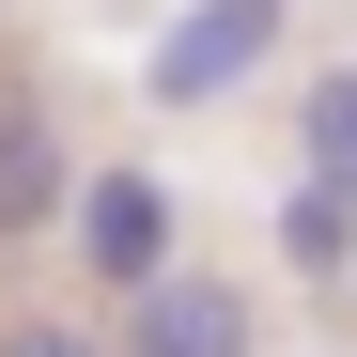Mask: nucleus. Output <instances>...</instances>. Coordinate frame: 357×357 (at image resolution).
Instances as JSON below:
<instances>
[{
  "label": "nucleus",
  "instance_id": "nucleus-1",
  "mask_svg": "<svg viewBox=\"0 0 357 357\" xmlns=\"http://www.w3.org/2000/svg\"><path fill=\"white\" fill-rule=\"evenodd\" d=\"M264 47H280V0H187L171 47H155V109H218V93H249Z\"/></svg>",
  "mask_w": 357,
  "mask_h": 357
},
{
  "label": "nucleus",
  "instance_id": "nucleus-2",
  "mask_svg": "<svg viewBox=\"0 0 357 357\" xmlns=\"http://www.w3.org/2000/svg\"><path fill=\"white\" fill-rule=\"evenodd\" d=\"M249 342H264L249 295L202 280V264H155V280L125 295V357H249Z\"/></svg>",
  "mask_w": 357,
  "mask_h": 357
},
{
  "label": "nucleus",
  "instance_id": "nucleus-3",
  "mask_svg": "<svg viewBox=\"0 0 357 357\" xmlns=\"http://www.w3.org/2000/svg\"><path fill=\"white\" fill-rule=\"evenodd\" d=\"M78 264H93L109 295H140V280L171 264V202H155V171H93V187H78Z\"/></svg>",
  "mask_w": 357,
  "mask_h": 357
},
{
  "label": "nucleus",
  "instance_id": "nucleus-4",
  "mask_svg": "<svg viewBox=\"0 0 357 357\" xmlns=\"http://www.w3.org/2000/svg\"><path fill=\"white\" fill-rule=\"evenodd\" d=\"M63 202H78V171H63V140H47V109L0 93V233H47Z\"/></svg>",
  "mask_w": 357,
  "mask_h": 357
},
{
  "label": "nucleus",
  "instance_id": "nucleus-5",
  "mask_svg": "<svg viewBox=\"0 0 357 357\" xmlns=\"http://www.w3.org/2000/svg\"><path fill=\"white\" fill-rule=\"evenodd\" d=\"M311 187H357V78H311Z\"/></svg>",
  "mask_w": 357,
  "mask_h": 357
},
{
  "label": "nucleus",
  "instance_id": "nucleus-6",
  "mask_svg": "<svg viewBox=\"0 0 357 357\" xmlns=\"http://www.w3.org/2000/svg\"><path fill=\"white\" fill-rule=\"evenodd\" d=\"M342 202H357V187H311V202L280 218V233H295V264H342Z\"/></svg>",
  "mask_w": 357,
  "mask_h": 357
},
{
  "label": "nucleus",
  "instance_id": "nucleus-7",
  "mask_svg": "<svg viewBox=\"0 0 357 357\" xmlns=\"http://www.w3.org/2000/svg\"><path fill=\"white\" fill-rule=\"evenodd\" d=\"M0 357H125V342H93V326H47V311H31V326H0Z\"/></svg>",
  "mask_w": 357,
  "mask_h": 357
}]
</instances>
